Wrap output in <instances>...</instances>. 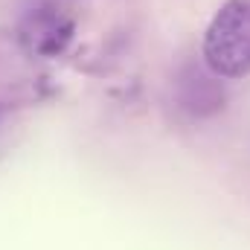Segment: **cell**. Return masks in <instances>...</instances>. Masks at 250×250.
Segmentation results:
<instances>
[{
    "mask_svg": "<svg viewBox=\"0 0 250 250\" xmlns=\"http://www.w3.org/2000/svg\"><path fill=\"white\" fill-rule=\"evenodd\" d=\"M204 62L224 79L250 76V0H227L204 32Z\"/></svg>",
    "mask_w": 250,
    "mask_h": 250,
    "instance_id": "6da1fadb",
    "label": "cell"
},
{
    "mask_svg": "<svg viewBox=\"0 0 250 250\" xmlns=\"http://www.w3.org/2000/svg\"><path fill=\"white\" fill-rule=\"evenodd\" d=\"M70 35H73V23L67 18H62L59 12L47 9V6L41 12L29 15L26 23H23V29H21L23 47L29 53H38V56H56V53H62L64 44L70 41Z\"/></svg>",
    "mask_w": 250,
    "mask_h": 250,
    "instance_id": "7a4b0ae2",
    "label": "cell"
}]
</instances>
